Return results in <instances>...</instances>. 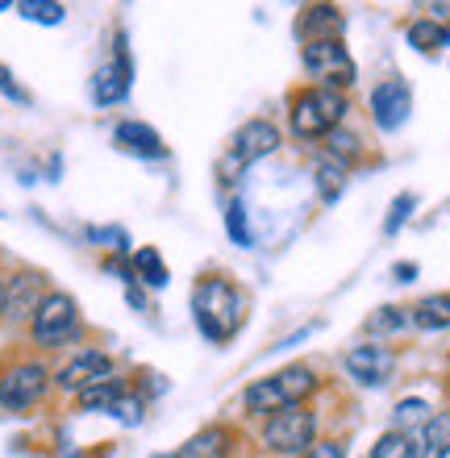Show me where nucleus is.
Listing matches in <instances>:
<instances>
[{"instance_id":"1","label":"nucleus","mask_w":450,"mask_h":458,"mask_svg":"<svg viewBox=\"0 0 450 458\" xmlns=\"http://www.w3.org/2000/svg\"><path fill=\"white\" fill-rule=\"evenodd\" d=\"M192 313L208 342H230L233 329L242 326V296H238L230 279L205 276L192 292Z\"/></svg>"},{"instance_id":"2","label":"nucleus","mask_w":450,"mask_h":458,"mask_svg":"<svg viewBox=\"0 0 450 458\" xmlns=\"http://www.w3.org/2000/svg\"><path fill=\"white\" fill-rule=\"evenodd\" d=\"M317 392V379L309 367H284V371L267 375V379H259V384L246 387V409L250 412H280V409H293L301 404L304 396H313Z\"/></svg>"},{"instance_id":"3","label":"nucleus","mask_w":450,"mask_h":458,"mask_svg":"<svg viewBox=\"0 0 450 458\" xmlns=\"http://www.w3.org/2000/svg\"><path fill=\"white\" fill-rule=\"evenodd\" d=\"M346 117V97L329 88H304L293 100V133L296 138H329Z\"/></svg>"},{"instance_id":"4","label":"nucleus","mask_w":450,"mask_h":458,"mask_svg":"<svg viewBox=\"0 0 450 458\" xmlns=\"http://www.w3.org/2000/svg\"><path fill=\"white\" fill-rule=\"evenodd\" d=\"M30 334H34L38 346H63L80 334V309L67 292H47L38 313L30 317Z\"/></svg>"},{"instance_id":"5","label":"nucleus","mask_w":450,"mask_h":458,"mask_svg":"<svg viewBox=\"0 0 450 458\" xmlns=\"http://www.w3.org/2000/svg\"><path fill=\"white\" fill-rule=\"evenodd\" d=\"M313 437H317V421L304 404L271 412L267 425H263V442H267V450H276V454H301L304 458L309 446H313Z\"/></svg>"},{"instance_id":"6","label":"nucleus","mask_w":450,"mask_h":458,"mask_svg":"<svg viewBox=\"0 0 450 458\" xmlns=\"http://www.w3.org/2000/svg\"><path fill=\"white\" fill-rule=\"evenodd\" d=\"M304 59V72L321 80L317 88H329V92H342V88H351L359 80V67H354L351 50L342 47V42H309L301 50Z\"/></svg>"},{"instance_id":"7","label":"nucleus","mask_w":450,"mask_h":458,"mask_svg":"<svg viewBox=\"0 0 450 458\" xmlns=\"http://www.w3.org/2000/svg\"><path fill=\"white\" fill-rule=\"evenodd\" d=\"M47 387H50V371L42 362H13L9 371L0 375V409L9 412L34 409L38 400L47 396Z\"/></svg>"},{"instance_id":"8","label":"nucleus","mask_w":450,"mask_h":458,"mask_svg":"<svg viewBox=\"0 0 450 458\" xmlns=\"http://www.w3.org/2000/svg\"><path fill=\"white\" fill-rule=\"evenodd\" d=\"M276 146H280V130H276L271 121H246L242 130H238V138H233L225 163H221V175H225V180H238L250 163L267 158Z\"/></svg>"},{"instance_id":"9","label":"nucleus","mask_w":450,"mask_h":458,"mask_svg":"<svg viewBox=\"0 0 450 458\" xmlns=\"http://www.w3.org/2000/svg\"><path fill=\"white\" fill-rule=\"evenodd\" d=\"M105 379H113V359L105 354V350H80L72 362H63V371L55 375V384L63 387V392H88V387L105 384Z\"/></svg>"},{"instance_id":"10","label":"nucleus","mask_w":450,"mask_h":458,"mask_svg":"<svg viewBox=\"0 0 450 458\" xmlns=\"http://www.w3.org/2000/svg\"><path fill=\"white\" fill-rule=\"evenodd\" d=\"M371 113H376V125L379 130H401L409 113H413V92L404 80H384V84L371 92Z\"/></svg>"},{"instance_id":"11","label":"nucleus","mask_w":450,"mask_h":458,"mask_svg":"<svg viewBox=\"0 0 450 458\" xmlns=\"http://www.w3.org/2000/svg\"><path fill=\"white\" fill-rule=\"evenodd\" d=\"M130 55H125V47L117 42V55H113V63H105L97 75H92V100H97L100 109H109V105H122L125 97H130Z\"/></svg>"},{"instance_id":"12","label":"nucleus","mask_w":450,"mask_h":458,"mask_svg":"<svg viewBox=\"0 0 450 458\" xmlns=\"http://www.w3.org/2000/svg\"><path fill=\"white\" fill-rule=\"evenodd\" d=\"M346 371L363 387H379V384H388L392 371H396V354L388 346H354L346 354Z\"/></svg>"},{"instance_id":"13","label":"nucleus","mask_w":450,"mask_h":458,"mask_svg":"<svg viewBox=\"0 0 450 458\" xmlns=\"http://www.w3.org/2000/svg\"><path fill=\"white\" fill-rule=\"evenodd\" d=\"M113 142H117V150H125V155H134V158H167L163 138L150 125H142V121H122L113 130Z\"/></svg>"},{"instance_id":"14","label":"nucleus","mask_w":450,"mask_h":458,"mask_svg":"<svg viewBox=\"0 0 450 458\" xmlns=\"http://www.w3.org/2000/svg\"><path fill=\"white\" fill-rule=\"evenodd\" d=\"M342 13L334 4H313V9H304L301 17V38L304 47L309 42H342Z\"/></svg>"},{"instance_id":"15","label":"nucleus","mask_w":450,"mask_h":458,"mask_svg":"<svg viewBox=\"0 0 450 458\" xmlns=\"http://www.w3.org/2000/svg\"><path fill=\"white\" fill-rule=\"evenodd\" d=\"M38 304H42V279L38 276H17L9 288H4V317H9V321L34 317Z\"/></svg>"},{"instance_id":"16","label":"nucleus","mask_w":450,"mask_h":458,"mask_svg":"<svg viewBox=\"0 0 450 458\" xmlns=\"http://www.w3.org/2000/svg\"><path fill=\"white\" fill-rule=\"evenodd\" d=\"M230 450H233L230 429L225 425H208V429H200V434H192L183 442L180 458H230Z\"/></svg>"},{"instance_id":"17","label":"nucleus","mask_w":450,"mask_h":458,"mask_svg":"<svg viewBox=\"0 0 450 458\" xmlns=\"http://www.w3.org/2000/svg\"><path fill=\"white\" fill-rule=\"evenodd\" d=\"M409 326L417 329H450V292H434L409 309Z\"/></svg>"},{"instance_id":"18","label":"nucleus","mask_w":450,"mask_h":458,"mask_svg":"<svg viewBox=\"0 0 450 458\" xmlns=\"http://www.w3.org/2000/svg\"><path fill=\"white\" fill-rule=\"evenodd\" d=\"M417 437H421V446H417L421 458H450V412H434Z\"/></svg>"},{"instance_id":"19","label":"nucleus","mask_w":450,"mask_h":458,"mask_svg":"<svg viewBox=\"0 0 450 458\" xmlns=\"http://www.w3.org/2000/svg\"><path fill=\"white\" fill-rule=\"evenodd\" d=\"M130 387H125V379H105V384H97V387H88V392H80V404H84V412H113L117 409V400L125 396Z\"/></svg>"},{"instance_id":"20","label":"nucleus","mask_w":450,"mask_h":458,"mask_svg":"<svg viewBox=\"0 0 450 458\" xmlns=\"http://www.w3.org/2000/svg\"><path fill=\"white\" fill-rule=\"evenodd\" d=\"M134 276L147 284V288H167V263H163V254L155 250V246H142V250H134Z\"/></svg>"},{"instance_id":"21","label":"nucleus","mask_w":450,"mask_h":458,"mask_svg":"<svg viewBox=\"0 0 450 458\" xmlns=\"http://www.w3.org/2000/svg\"><path fill=\"white\" fill-rule=\"evenodd\" d=\"M429 417H434V412H429L426 400H401V404H396V417H392V429L404 437H413L426 429Z\"/></svg>"},{"instance_id":"22","label":"nucleus","mask_w":450,"mask_h":458,"mask_svg":"<svg viewBox=\"0 0 450 458\" xmlns=\"http://www.w3.org/2000/svg\"><path fill=\"white\" fill-rule=\"evenodd\" d=\"M371 458H421V454H417L413 437H404V434H396V429H388V434L371 446Z\"/></svg>"},{"instance_id":"23","label":"nucleus","mask_w":450,"mask_h":458,"mask_svg":"<svg viewBox=\"0 0 450 458\" xmlns=\"http://www.w3.org/2000/svg\"><path fill=\"white\" fill-rule=\"evenodd\" d=\"M409 42H413L417 50H438V47H446V25H438L434 17H426V21H413V25H409Z\"/></svg>"},{"instance_id":"24","label":"nucleus","mask_w":450,"mask_h":458,"mask_svg":"<svg viewBox=\"0 0 450 458\" xmlns=\"http://www.w3.org/2000/svg\"><path fill=\"white\" fill-rule=\"evenodd\" d=\"M17 13H21L25 21H38V25H59L63 17H67V9L55 4V0H21Z\"/></svg>"},{"instance_id":"25","label":"nucleus","mask_w":450,"mask_h":458,"mask_svg":"<svg viewBox=\"0 0 450 458\" xmlns=\"http://www.w3.org/2000/svg\"><path fill=\"white\" fill-rule=\"evenodd\" d=\"M321 142H326V158H334L338 167H346L351 158H359V138L346 130H334L329 138H321Z\"/></svg>"},{"instance_id":"26","label":"nucleus","mask_w":450,"mask_h":458,"mask_svg":"<svg viewBox=\"0 0 450 458\" xmlns=\"http://www.w3.org/2000/svg\"><path fill=\"white\" fill-rule=\"evenodd\" d=\"M413 208H417V196L413 192L396 196V200H392V208H388V221H384V233H388V238H392V233H401V225L409 221V213H413Z\"/></svg>"},{"instance_id":"27","label":"nucleus","mask_w":450,"mask_h":458,"mask_svg":"<svg viewBox=\"0 0 450 458\" xmlns=\"http://www.w3.org/2000/svg\"><path fill=\"white\" fill-rule=\"evenodd\" d=\"M225 229H230L233 246H250V229H246V208H242V200H230V208H225Z\"/></svg>"},{"instance_id":"28","label":"nucleus","mask_w":450,"mask_h":458,"mask_svg":"<svg viewBox=\"0 0 450 458\" xmlns=\"http://www.w3.org/2000/svg\"><path fill=\"white\" fill-rule=\"evenodd\" d=\"M404 321H409L404 309H376V317L367 321V329H371V334H396V329H404Z\"/></svg>"},{"instance_id":"29","label":"nucleus","mask_w":450,"mask_h":458,"mask_svg":"<svg viewBox=\"0 0 450 458\" xmlns=\"http://www.w3.org/2000/svg\"><path fill=\"white\" fill-rule=\"evenodd\" d=\"M142 412H147V404H142L138 396H130V392H125V396L117 400V409H113L109 417H117V421H125V425H142Z\"/></svg>"},{"instance_id":"30","label":"nucleus","mask_w":450,"mask_h":458,"mask_svg":"<svg viewBox=\"0 0 450 458\" xmlns=\"http://www.w3.org/2000/svg\"><path fill=\"white\" fill-rule=\"evenodd\" d=\"M0 92L9 100H17V105H30V92L25 88H17V80L9 75V67H0Z\"/></svg>"},{"instance_id":"31","label":"nucleus","mask_w":450,"mask_h":458,"mask_svg":"<svg viewBox=\"0 0 450 458\" xmlns=\"http://www.w3.org/2000/svg\"><path fill=\"white\" fill-rule=\"evenodd\" d=\"M88 238L92 242H113V250H125L130 242H125V229H88Z\"/></svg>"},{"instance_id":"32","label":"nucleus","mask_w":450,"mask_h":458,"mask_svg":"<svg viewBox=\"0 0 450 458\" xmlns=\"http://www.w3.org/2000/svg\"><path fill=\"white\" fill-rule=\"evenodd\" d=\"M304 458H346V446L342 442H313Z\"/></svg>"},{"instance_id":"33","label":"nucleus","mask_w":450,"mask_h":458,"mask_svg":"<svg viewBox=\"0 0 450 458\" xmlns=\"http://www.w3.org/2000/svg\"><path fill=\"white\" fill-rule=\"evenodd\" d=\"M392 276L401 279V284H409V279L417 276V263H396V267H392Z\"/></svg>"},{"instance_id":"34","label":"nucleus","mask_w":450,"mask_h":458,"mask_svg":"<svg viewBox=\"0 0 450 458\" xmlns=\"http://www.w3.org/2000/svg\"><path fill=\"white\" fill-rule=\"evenodd\" d=\"M0 313H4V279H0Z\"/></svg>"},{"instance_id":"35","label":"nucleus","mask_w":450,"mask_h":458,"mask_svg":"<svg viewBox=\"0 0 450 458\" xmlns=\"http://www.w3.org/2000/svg\"><path fill=\"white\" fill-rule=\"evenodd\" d=\"M150 458H180V454H150Z\"/></svg>"}]
</instances>
